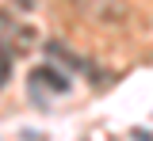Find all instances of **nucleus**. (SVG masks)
<instances>
[{
  "mask_svg": "<svg viewBox=\"0 0 153 141\" xmlns=\"http://www.w3.org/2000/svg\"><path fill=\"white\" fill-rule=\"evenodd\" d=\"M84 15H92L96 23H123L126 19V4L123 0H73Z\"/></svg>",
  "mask_w": 153,
  "mask_h": 141,
  "instance_id": "1",
  "label": "nucleus"
},
{
  "mask_svg": "<svg viewBox=\"0 0 153 141\" xmlns=\"http://www.w3.org/2000/svg\"><path fill=\"white\" fill-rule=\"evenodd\" d=\"M4 65H8V57H4V50H0V73H4Z\"/></svg>",
  "mask_w": 153,
  "mask_h": 141,
  "instance_id": "4",
  "label": "nucleus"
},
{
  "mask_svg": "<svg viewBox=\"0 0 153 141\" xmlns=\"http://www.w3.org/2000/svg\"><path fill=\"white\" fill-rule=\"evenodd\" d=\"M31 88H35V92H38V88H50L54 95H65V92H69V80L57 73L54 65H42V69L31 73Z\"/></svg>",
  "mask_w": 153,
  "mask_h": 141,
  "instance_id": "2",
  "label": "nucleus"
},
{
  "mask_svg": "<svg viewBox=\"0 0 153 141\" xmlns=\"http://www.w3.org/2000/svg\"><path fill=\"white\" fill-rule=\"evenodd\" d=\"M19 8H23V12H31V8H35V0H16Z\"/></svg>",
  "mask_w": 153,
  "mask_h": 141,
  "instance_id": "3",
  "label": "nucleus"
}]
</instances>
